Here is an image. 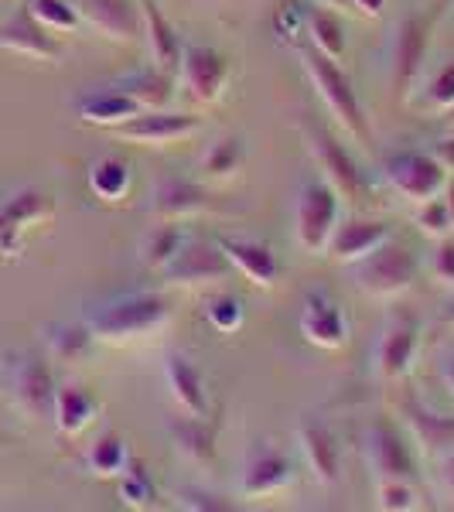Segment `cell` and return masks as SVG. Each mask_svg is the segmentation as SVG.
<instances>
[{"label":"cell","instance_id":"50","mask_svg":"<svg viewBox=\"0 0 454 512\" xmlns=\"http://www.w3.org/2000/svg\"><path fill=\"white\" fill-rule=\"evenodd\" d=\"M315 4H321V7H332V11H342L349 0H315Z\"/></svg>","mask_w":454,"mask_h":512},{"label":"cell","instance_id":"6","mask_svg":"<svg viewBox=\"0 0 454 512\" xmlns=\"http://www.w3.org/2000/svg\"><path fill=\"white\" fill-rule=\"evenodd\" d=\"M301 134H304V144H308L311 158L318 164L321 178L335 188L338 198H345V202H362V195H366V178H362L359 164L352 161V154L345 151L342 140L335 134H328L321 123H311V120L301 123Z\"/></svg>","mask_w":454,"mask_h":512},{"label":"cell","instance_id":"11","mask_svg":"<svg viewBox=\"0 0 454 512\" xmlns=\"http://www.w3.org/2000/svg\"><path fill=\"white\" fill-rule=\"evenodd\" d=\"M229 62L222 59L216 48L209 45H181V62H178V82L185 86V93L195 99V103H219L226 96L229 86Z\"/></svg>","mask_w":454,"mask_h":512},{"label":"cell","instance_id":"49","mask_svg":"<svg viewBox=\"0 0 454 512\" xmlns=\"http://www.w3.org/2000/svg\"><path fill=\"white\" fill-rule=\"evenodd\" d=\"M444 202H448V209H451V216H454V181H448V185H444Z\"/></svg>","mask_w":454,"mask_h":512},{"label":"cell","instance_id":"9","mask_svg":"<svg viewBox=\"0 0 454 512\" xmlns=\"http://www.w3.org/2000/svg\"><path fill=\"white\" fill-rule=\"evenodd\" d=\"M383 178L396 195L414 205L431 202V198L441 195L444 185H448V171L434 161V154H420V151L393 154V158L383 164Z\"/></svg>","mask_w":454,"mask_h":512},{"label":"cell","instance_id":"36","mask_svg":"<svg viewBox=\"0 0 454 512\" xmlns=\"http://www.w3.org/2000/svg\"><path fill=\"white\" fill-rule=\"evenodd\" d=\"M120 499L127 502L130 509H154L158 506V489H154L151 475L144 472V465H140L137 458H130L127 468H123Z\"/></svg>","mask_w":454,"mask_h":512},{"label":"cell","instance_id":"31","mask_svg":"<svg viewBox=\"0 0 454 512\" xmlns=\"http://www.w3.org/2000/svg\"><path fill=\"white\" fill-rule=\"evenodd\" d=\"M171 437H175L178 451L185 454L195 465H209L216 458V434H212L209 420L205 417H181L171 420Z\"/></svg>","mask_w":454,"mask_h":512},{"label":"cell","instance_id":"24","mask_svg":"<svg viewBox=\"0 0 454 512\" xmlns=\"http://www.w3.org/2000/svg\"><path fill=\"white\" fill-rule=\"evenodd\" d=\"M140 7V24H144V35H147V48H151V59L158 69L178 72L181 62V38L175 31V24L164 18L158 0H137Z\"/></svg>","mask_w":454,"mask_h":512},{"label":"cell","instance_id":"37","mask_svg":"<svg viewBox=\"0 0 454 512\" xmlns=\"http://www.w3.org/2000/svg\"><path fill=\"white\" fill-rule=\"evenodd\" d=\"M28 11L35 14V21L45 24L52 35H69V31H76L82 24L72 0H28Z\"/></svg>","mask_w":454,"mask_h":512},{"label":"cell","instance_id":"42","mask_svg":"<svg viewBox=\"0 0 454 512\" xmlns=\"http://www.w3.org/2000/svg\"><path fill=\"white\" fill-rule=\"evenodd\" d=\"M178 506L192 509V512H226V509H233L229 502H222V495L209 492V489H181L178 492Z\"/></svg>","mask_w":454,"mask_h":512},{"label":"cell","instance_id":"8","mask_svg":"<svg viewBox=\"0 0 454 512\" xmlns=\"http://www.w3.org/2000/svg\"><path fill=\"white\" fill-rule=\"evenodd\" d=\"M7 390H11L14 407L31 420H45L52 417L55 407V379L48 362L35 352H21L7 362Z\"/></svg>","mask_w":454,"mask_h":512},{"label":"cell","instance_id":"19","mask_svg":"<svg viewBox=\"0 0 454 512\" xmlns=\"http://www.w3.org/2000/svg\"><path fill=\"white\" fill-rule=\"evenodd\" d=\"M76 11L89 28L110 41H120V45H130L144 31L140 7H134V0H76Z\"/></svg>","mask_w":454,"mask_h":512},{"label":"cell","instance_id":"47","mask_svg":"<svg viewBox=\"0 0 454 512\" xmlns=\"http://www.w3.org/2000/svg\"><path fill=\"white\" fill-rule=\"evenodd\" d=\"M352 7H356L359 14H366V18H379L386 7V0H349Z\"/></svg>","mask_w":454,"mask_h":512},{"label":"cell","instance_id":"33","mask_svg":"<svg viewBox=\"0 0 454 512\" xmlns=\"http://www.w3.org/2000/svg\"><path fill=\"white\" fill-rule=\"evenodd\" d=\"M181 243H185V233H181L178 222L158 219V226H154L151 233L144 236V243H140V260H144L147 270H164L171 260H175Z\"/></svg>","mask_w":454,"mask_h":512},{"label":"cell","instance_id":"14","mask_svg":"<svg viewBox=\"0 0 454 512\" xmlns=\"http://www.w3.org/2000/svg\"><path fill=\"white\" fill-rule=\"evenodd\" d=\"M366 458L376 482H414L417 478L414 451L390 420H376L366 431Z\"/></svg>","mask_w":454,"mask_h":512},{"label":"cell","instance_id":"18","mask_svg":"<svg viewBox=\"0 0 454 512\" xmlns=\"http://www.w3.org/2000/svg\"><path fill=\"white\" fill-rule=\"evenodd\" d=\"M0 48L24 59H38V62H59L62 59V45L55 41L52 31L45 24L35 21V14L28 7H21L14 18H7V24L0 28Z\"/></svg>","mask_w":454,"mask_h":512},{"label":"cell","instance_id":"21","mask_svg":"<svg viewBox=\"0 0 454 512\" xmlns=\"http://www.w3.org/2000/svg\"><path fill=\"white\" fill-rule=\"evenodd\" d=\"M164 383L188 417H209V393H205L202 369L185 352H164Z\"/></svg>","mask_w":454,"mask_h":512},{"label":"cell","instance_id":"39","mask_svg":"<svg viewBox=\"0 0 454 512\" xmlns=\"http://www.w3.org/2000/svg\"><path fill=\"white\" fill-rule=\"evenodd\" d=\"M205 318H209V325L216 328L219 335H229L236 332L239 325H243V301H239L236 294H219L209 301V311H205Z\"/></svg>","mask_w":454,"mask_h":512},{"label":"cell","instance_id":"25","mask_svg":"<svg viewBox=\"0 0 454 512\" xmlns=\"http://www.w3.org/2000/svg\"><path fill=\"white\" fill-rule=\"evenodd\" d=\"M120 93H127L134 103L140 106V113H151V110H171L175 103V72L168 69H140V72H130L127 79L113 82Z\"/></svg>","mask_w":454,"mask_h":512},{"label":"cell","instance_id":"52","mask_svg":"<svg viewBox=\"0 0 454 512\" xmlns=\"http://www.w3.org/2000/svg\"><path fill=\"white\" fill-rule=\"evenodd\" d=\"M444 120H448V123H451V127H454V106H451V110H448V113H444Z\"/></svg>","mask_w":454,"mask_h":512},{"label":"cell","instance_id":"10","mask_svg":"<svg viewBox=\"0 0 454 512\" xmlns=\"http://www.w3.org/2000/svg\"><path fill=\"white\" fill-rule=\"evenodd\" d=\"M229 260L222 253L219 239H188L181 243V250L175 253V260L161 270L164 284L168 287H202V284H216L229 274Z\"/></svg>","mask_w":454,"mask_h":512},{"label":"cell","instance_id":"23","mask_svg":"<svg viewBox=\"0 0 454 512\" xmlns=\"http://www.w3.org/2000/svg\"><path fill=\"white\" fill-rule=\"evenodd\" d=\"M390 236H393V229L379 219H345L335 226L328 253H332L335 263H359L362 256H369Z\"/></svg>","mask_w":454,"mask_h":512},{"label":"cell","instance_id":"17","mask_svg":"<svg viewBox=\"0 0 454 512\" xmlns=\"http://www.w3.org/2000/svg\"><path fill=\"white\" fill-rule=\"evenodd\" d=\"M151 216L161 219V222H185L192 216H202V212L212 209V195L205 192L202 185H195V181L188 178H161L158 185H154L151 192Z\"/></svg>","mask_w":454,"mask_h":512},{"label":"cell","instance_id":"27","mask_svg":"<svg viewBox=\"0 0 454 512\" xmlns=\"http://www.w3.org/2000/svg\"><path fill=\"white\" fill-rule=\"evenodd\" d=\"M304 35L311 38V48H318L321 55L342 62L345 48H349V38H345V21L342 14L332 11V7H308L304 11Z\"/></svg>","mask_w":454,"mask_h":512},{"label":"cell","instance_id":"29","mask_svg":"<svg viewBox=\"0 0 454 512\" xmlns=\"http://www.w3.org/2000/svg\"><path fill=\"white\" fill-rule=\"evenodd\" d=\"M96 410H99L96 400L76 383H65L55 390L52 417H55V427H59L65 437H76V434L86 431V427L96 420Z\"/></svg>","mask_w":454,"mask_h":512},{"label":"cell","instance_id":"41","mask_svg":"<svg viewBox=\"0 0 454 512\" xmlns=\"http://www.w3.org/2000/svg\"><path fill=\"white\" fill-rule=\"evenodd\" d=\"M376 506L383 512H410L420 502L410 482H376Z\"/></svg>","mask_w":454,"mask_h":512},{"label":"cell","instance_id":"45","mask_svg":"<svg viewBox=\"0 0 454 512\" xmlns=\"http://www.w3.org/2000/svg\"><path fill=\"white\" fill-rule=\"evenodd\" d=\"M434 161L441 164L444 171H454V134L441 137V140L434 144Z\"/></svg>","mask_w":454,"mask_h":512},{"label":"cell","instance_id":"15","mask_svg":"<svg viewBox=\"0 0 454 512\" xmlns=\"http://www.w3.org/2000/svg\"><path fill=\"white\" fill-rule=\"evenodd\" d=\"M297 448H301L318 485H325V489L338 485V478H342V448H338L332 427L325 420L301 417V424H297Z\"/></svg>","mask_w":454,"mask_h":512},{"label":"cell","instance_id":"48","mask_svg":"<svg viewBox=\"0 0 454 512\" xmlns=\"http://www.w3.org/2000/svg\"><path fill=\"white\" fill-rule=\"evenodd\" d=\"M441 383L448 386V393L454 396V355H448V359L441 362Z\"/></svg>","mask_w":454,"mask_h":512},{"label":"cell","instance_id":"30","mask_svg":"<svg viewBox=\"0 0 454 512\" xmlns=\"http://www.w3.org/2000/svg\"><path fill=\"white\" fill-rule=\"evenodd\" d=\"M48 355L59 362H79L93 352V332H89L86 321H52L45 328Z\"/></svg>","mask_w":454,"mask_h":512},{"label":"cell","instance_id":"34","mask_svg":"<svg viewBox=\"0 0 454 512\" xmlns=\"http://www.w3.org/2000/svg\"><path fill=\"white\" fill-rule=\"evenodd\" d=\"M243 161H246L243 140H239V137H219V140H212L209 151H205L202 171H205L209 178H216V181H226V178L239 175Z\"/></svg>","mask_w":454,"mask_h":512},{"label":"cell","instance_id":"20","mask_svg":"<svg viewBox=\"0 0 454 512\" xmlns=\"http://www.w3.org/2000/svg\"><path fill=\"white\" fill-rule=\"evenodd\" d=\"M219 246L226 253L229 267L236 274H243L253 287H274L280 277V263L277 253L267 243L250 236H219Z\"/></svg>","mask_w":454,"mask_h":512},{"label":"cell","instance_id":"1","mask_svg":"<svg viewBox=\"0 0 454 512\" xmlns=\"http://www.w3.org/2000/svg\"><path fill=\"white\" fill-rule=\"evenodd\" d=\"M82 321L89 325L96 342L123 345V342H134V338L161 332L171 321V304L161 294L130 291V294L106 297V301L86 308L82 311Z\"/></svg>","mask_w":454,"mask_h":512},{"label":"cell","instance_id":"3","mask_svg":"<svg viewBox=\"0 0 454 512\" xmlns=\"http://www.w3.org/2000/svg\"><path fill=\"white\" fill-rule=\"evenodd\" d=\"M441 7H414L407 11L393 28L390 38V82L393 93L407 99L414 93L420 72L427 62V48H431V31L437 24Z\"/></svg>","mask_w":454,"mask_h":512},{"label":"cell","instance_id":"12","mask_svg":"<svg viewBox=\"0 0 454 512\" xmlns=\"http://www.w3.org/2000/svg\"><path fill=\"white\" fill-rule=\"evenodd\" d=\"M202 127H205V120L195 117V113L151 110V113H137L134 120L113 127V134L137 147H168V144H178V140L195 137Z\"/></svg>","mask_w":454,"mask_h":512},{"label":"cell","instance_id":"4","mask_svg":"<svg viewBox=\"0 0 454 512\" xmlns=\"http://www.w3.org/2000/svg\"><path fill=\"white\" fill-rule=\"evenodd\" d=\"M342 222V198L325 178H304L294 195V243L308 256H318L332 243Z\"/></svg>","mask_w":454,"mask_h":512},{"label":"cell","instance_id":"32","mask_svg":"<svg viewBox=\"0 0 454 512\" xmlns=\"http://www.w3.org/2000/svg\"><path fill=\"white\" fill-rule=\"evenodd\" d=\"M89 192L99 202H123V195L130 192V164L120 158H99L89 164Z\"/></svg>","mask_w":454,"mask_h":512},{"label":"cell","instance_id":"13","mask_svg":"<svg viewBox=\"0 0 454 512\" xmlns=\"http://www.w3.org/2000/svg\"><path fill=\"white\" fill-rule=\"evenodd\" d=\"M294 478H297V472H294L291 454L274 448L270 441H260V444H253L250 454H246L239 492H243L246 499H270V495H280L284 489H291Z\"/></svg>","mask_w":454,"mask_h":512},{"label":"cell","instance_id":"44","mask_svg":"<svg viewBox=\"0 0 454 512\" xmlns=\"http://www.w3.org/2000/svg\"><path fill=\"white\" fill-rule=\"evenodd\" d=\"M274 28H277L280 38L297 41V35H304V11H301V7H280Z\"/></svg>","mask_w":454,"mask_h":512},{"label":"cell","instance_id":"40","mask_svg":"<svg viewBox=\"0 0 454 512\" xmlns=\"http://www.w3.org/2000/svg\"><path fill=\"white\" fill-rule=\"evenodd\" d=\"M424 106H427V110H434V113H448L454 106V62L441 65V69L427 79Z\"/></svg>","mask_w":454,"mask_h":512},{"label":"cell","instance_id":"43","mask_svg":"<svg viewBox=\"0 0 454 512\" xmlns=\"http://www.w3.org/2000/svg\"><path fill=\"white\" fill-rule=\"evenodd\" d=\"M431 274L437 284L454 287V243L451 239H441V246L431 256Z\"/></svg>","mask_w":454,"mask_h":512},{"label":"cell","instance_id":"7","mask_svg":"<svg viewBox=\"0 0 454 512\" xmlns=\"http://www.w3.org/2000/svg\"><path fill=\"white\" fill-rule=\"evenodd\" d=\"M55 219V198L41 188H14L0 198V253L18 256L24 250V236L35 226Z\"/></svg>","mask_w":454,"mask_h":512},{"label":"cell","instance_id":"46","mask_svg":"<svg viewBox=\"0 0 454 512\" xmlns=\"http://www.w3.org/2000/svg\"><path fill=\"white\" fill-rule=\"evenodd\" d=\"M437 478H441V489L454 499V451H448L441 458V472H437Z\"/></svg>","mask_w":454,"mask_h":512},{"label":"cell","instance_id":"51","mask_svg":"<svg viewBox=\"0 0 454 512\" xmlns=\"http://www.w3.org/2000/svg\"><path fill=\"white\" fill-rule=\"evenodd\" d=\"M441 321H444V325H454V301L441 311Z\"/></svg>","mask_w":454,"mask_h":512},{"label":"cell","instance_id":"28","mask_svg":"<svg viewBox=\"0 0 454 512\" xmlns=\"http://www.w3.org/2000/svg\"><path fill=\"white\" fill-rule=\"evenodd\" d=\"M407 427L427 454L454 451V417H444L420 403H407Z\"/></svg>","mask_w":454,"mask_h":512},{"label":"cell","instance_id":"5","mask_svg":"<svg viewBox=\"0 0 454 512\" xmlns=\"http://www.w3.org/2000/svg\"><path fill=\"white\" fill-rule=\"evenodd\" d=\"M417 274H420L417 253L410 246L396 243L393 236L383 246H376L369 256H362L359 263H352V284L366 297H379V301L407 294L414 287Z\"/></svg>","mask_w":454,"mask_h":512},{"label":"cell","instance_id":"35","mask_svg":"<svg viewBox=\"0 0 454 512\" xmlns=\"http://www.w3.org/2000/svg\"><path fill=\"white\" fill-rule=\"evenodd\" d=\"M86 461H89V468H93L96 475L117 478V475H123V468H127L130 454H127V444H123L120 434L106 431V434L96 437V444L89 448Z\"/></svg>","mask_w":454,"mask_h":512},{"label":"cell","instance_id":"16","mask_svg":"<svg viewBox=\"0 0 454 512\" xmlns=\"http://www.w3.org/2000/svg\"><path fill=\"white\" fill-rule=\"evenodd\" d=\"M417 345H420V332L414 321H393V325H386L373 349L376 376L386 379V383H396V379L407 376L417 359Z\"/></svg>","mask_w":454,"mask_h":512},{"label":"cell","instance_id":"26","mask_svg":"<svg viewBox=\"0 0 454 512\" xmlns=\"http://www.w3.org/2000/svg\"><path fill=\"white\" fill-rule=\"evenodd\" d=\"M76 113L82 123H93V127H120V123L134 120L140 113V106L127 93H120L117 86L93 89V93L76 99Z\"/></svg>","mask_w":454,"mask_h":512},{"label":"cell","instance_id":"22","mask_svg":"<svg viewBox=\"0 0 454 512\" xmlns=\"http://www.w3.org/2000/svg\"><path fill=\"white\" fill-rule=\"evenodd\" d=\"M301 335L308 338L318 349H342L345 338H349V321L338 311L335 301H328L325 294H311L301 308Z\"/></svg>","mask_w":454,"mask_h":512},{"label":"cell","instance_id":"2","mask_svg":"<svg viewBox=\"0 0 454 512\" xmlns=\"http://www.w3.org/2000/svg\"><path fill=\"white\" fill-rule=\"evenodd\" d=\"M297 59H301L304 72H308L311 86L318 89L325 110L332 113L338 127L345 130V137H352L356 144H366V140H369V120H366V110H362L356 89H352V79L338 69L335 59L321 55L318 48H297Z\"/></svg>","mask_w":454,"mask_h":512},{"label":"cell","instance_id":"38","mask_svg":"<svg viewBox=\"0 0 454 512\" xmlns=\"http://www.w3.org/2000/svg\"><path fill=\"white\" fill-rule=\"evenodd\" d=\"M414 226L424 233L427 239H448L454 233V216L448 209V202H444V195L431 198V202H420L417 212H414Z\"/></svg>","mask_w":454,"mask_h":512}]
</instances>
